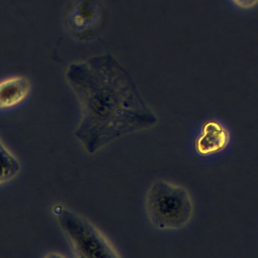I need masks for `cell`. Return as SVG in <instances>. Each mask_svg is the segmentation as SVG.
I'll return each instance as SVG.
<instances>
[{
	"instance_id": "1",
	"label": "cell",
	"mask_w": 258,
	"mask_h": 258,
	"mask_svg": "<svg viewBox=\"0 0 258 258\" xmlns=\"http://www.w3.org/2000/svg\"><path fill=\"white\" fill-rule=\"evenodd\" d=\"M66 79L81 106L75 136L90 154L157 123L130 74L111 54L72 62Z\"/></svg>"
},
{
	"instance_id": "7",
	"label": "cell",
	"mask_w": 258,
	"mask_h": 258,
	"mask_svg": "<svg viewBox=\"0 0 258 258\" xmlns=\"http://www.w3.org/2000/svg\"><path fill=\"white\" fill-rule=\"evenodd\" d=\"M20 170L18 160L0 142V183L13 178Z\"/></svg>"
},
{
	"instance_id": "6",
	"label": "cell",
	"mask_w": 258,
	"mask_h": 258,
	"mask_svg": "<svg viewBox=\"0 0 258 258\" xmlns=\"http://www.w3.org/2000/svg\"><path fill=\"white\" fill-rule=\"evenodd\" d=\"M29 81L23 77H12L0 82V109L14 107L29 94Z\"/></svg>"
},
{
	"instance_id": "4",
	"label": "cell",
	"mask_w": 258,
	"mask_h": 258,
	"mask_svg": "<svg viewBox=\"0 0 258 258\" xmlns=\"http://www.w3.org/2000/svg\"><path fill=\"white\" fill-rule=\"evenodd\" d=\"M68 30L79 40L94 38L104 23V10L99 0H75L64 16Z\"/></svg>"
},
{
	"instance_id": "8",
	"label": "cell",
	"mask_w": 258,
	"mask_h": 258,
	"mask_svg": "<svg viewBox=\"0 0 258 258\" xmlns=\"http://www.w3.org/2000/svg\"><path fill=\"white\" fill-rule=\"evenodd\" d=\"M231 3L239 9L250 10L258 5V0H230Z\"/></svg>"
},
{
	"instance_id": "3",
	"label": "cell",
	"mask_w": 258,
	"mask_h": 258,
	"mask_svg": "<svg viewBox=\"0 0 258 258\" xmlns=\"http://www.w3.org/2000/svg\"><path fill=\"white\" fill-rule=\"evenodd\" d=\"M52 213L67 237L74 255L80 258H115L119 257L109 241L87 219L56 204Z\"/></svg>"
},
{
	"instance_id": "5",
	"label": "cell",
	"mask_w": 258,
	"mask_h": 258,
	"mask_svg": "<svg viewBox=\"0 0 258 258\" xmlns=\"http://www.w3.org/2000/svg\"><path fill=\"white\" fill-rule=\"evenodd\" d=\"M228 130L219 122L208 121L195 141V148L201 155H212L223 150L229 143Z\"/></svg>"
},
{
	"instance_id": "2",
	"label": "cell",
	"mask_w": 258,
	"mask_h": 258,
	"mask_svg": "<svg viewBox=\"0 0 258 258\" xmlns=\"http://www.w3.org/2000/svg\"><path fill=\"white\" fill-rule=\"evenodd\" d=\"M151 224L159 230H178L185 227L194 214V202L187 189L164 179L150 185L145 200Z\"/></svg>"
}]
</instances>
